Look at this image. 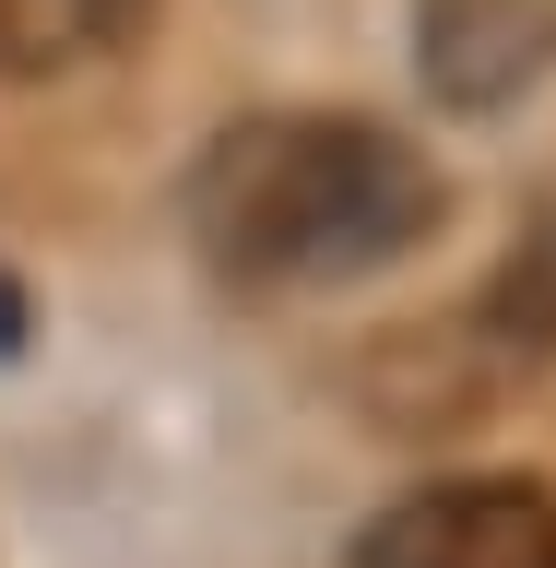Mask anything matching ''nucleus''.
<instances>
[{"instance_id":"obj_2","label":"nucleus","mask_w":556,"mask_h":568,"mask_svg":"<svg viewBox=\"0 0 556 568\" xmlns=\"http://www.w3.org/2000/svg\"><path fill=\"white\" fill-rule=\"evenodd\" d=\"M344 568H556V497L533 474H438L391 497Z\"/></svg>"},{"instance_id":"obj_3","label":"nucleus","mask_w":556,"mask_h":568,"mask_svg":"<svg viewBox=\"0 0 556 568\" xmlns=\"http://www.w3.org/2000/svg\"><path fill=\"white\" fill-rule=\"evenodd\" d=\"M415 60L451 106H509L556 60V12H533V0H426Z\"/></svg>"},{"instance_id":"obj_1","label":"nucleus","mask_w":556,"mask_h":568,"mask_svg":"<svg viewBox=\"0 0 556 568\" xmlns=\"http://www.w3.org/2000/svg\"><path fill=\"white\" fill-rule=\"evenodd\" d=\"M178 225L213 284L237 296H320V284L403 273L451 225V178L391 119L344 106H249L190 154Z\"/></svg>"},{"instance_id":"obj_5","label":"nucleus","mask_w":556,"mask_h":568,"mask_svg":"<svg viewBox=\"0 0 556 568\" xmlns=\"http://www.w3.org/2000/svg\"><path fill=\"white\" fill-rule=\"evenodd\" d=\"M24 332H36V308H24V284L0 273V367H12V355H24Z\"/></svg>"},{"instance_id":"obj_4","label":"nucleus","mask_w":556,"mask_h":568,"mask_svg":"<svg viewBox=\"0 0 556 568\" xmlns=\"http://www.w3.org/2000/svg\"><path fill=\"white\" fill-rule=\"evenodd\" d=\"M154 0H0V83H60L83 60H119Z\"/></svg>"}]
</instances>
